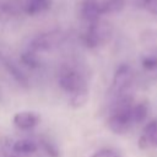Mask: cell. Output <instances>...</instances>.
<instances>
[{"instance_id":"19","label":"cell","mask_w":157,"mask_h":157,"mask_svg":"<svg viewBox=\"0 0 157 157\" xmlns=\"http://www.w3.org/2000/svg\"><path fill=\"white\" fill-rule=\"evenodd\" d=\"M91 157H120V156L118 155V152H115L112 148H103L94 152Z\"/></svg>"},{"instance_id":"15","label":"cell","mask_w":157,"mask_h":157,"mask_svg":"<svg viewBox=\"0 0 157 157\" xmlns=\"http://www.w3.org/2000/svg\"><path fill=\"white\" fill-rule=\"evenodd\" d=\"M88 97H90L88 91H82V92L75 93L69 97V104L72 109H80L87 103Z\"/></svg>"},{"instance_id":"11","label":"cell","mask_w":157,"mask_h":157,"mask_svg":"<svg viewBox=\"0 0 157 157\" xmlns=\"http://www.w3.org/2000/svg\"><path fill=\"white\" fill-rule=\"evenodd\" d=\"M102 15H113L123 11L126 0H99Z\"/></svg>"},{"instance_id":"14","label":"cell","mask_w":157,"mask_h":157,"mask_svg":"<svg viewBox=\"0 0 157 157\" xmlns=\"http://www.w3.org/2000/svg\"><path fill=\"white\" fill-rule=\"evenodd\" d=\"M38 144H39V148H42L48 157H60V152L56 144L49 140L48 137H40Z\"/></svg>"},{"instance_id":"4","label":"cell","mask_w":157,"mask_h":157,"mask_svg":"<svg viewBox=\"0 0 157 157\" xmlns=\"http://www.w3.org/2000/svg\"><path fill=\"white\" fill-rule=\"evenodd\" d=\"M67 37H69L67 32H65L60 28L45 31V32L37 34L34 38H32L27 49H29L37 54L48 52V50H53V49L60 47L67 39Z\"/></svg>"},{"instance_id":"13","label":"cell","mask_w":157,"mask_h":157,"mask_svg":"<svg viewBox=\"0 0 157 157\" xmlns=\"http://www.w3.org/2000/svg\"><path fill=\"white\" fill-rule=\"evenodd\" d=\"M38 55H39V54H37V53H34V52H32V50H29V49H26V50L21 54L20 60H21V63H22L25 66H27L28 69L36 70V69H39V67L42 66V63H40V59H39Z\"/></svg>"},{"instance_id":"6","label":"cell","mask_w":157,"mask_h":157,"mask_svg":"<svg viewBox=\"0 0 157 157\" xmlns=\"http://www.w3.org/2000/svg\"><path fill=\"white\" fill-rule=\"evenodd\" d=\"M99 0H81L78 4V17L86 25L97 22L102 18Z\"/></svg>"},{"instance_id":"1","label":"cell","mask_w":157,"mask_h":157,"mask_svg":"<svg viewBox=\"0 0 157 157\" xmlns=\"http://www.w3.org/2000/svg\"><path fill=\"white\" fill-rule=\"evenodd\" d=\"M134 105V98L131 94L120 96L113 98L107 125L109 130L115 135H123L130 130L134 125L131 120V108Z\"/></svg>"},{"instance_id":"3","label":"cell","mask_w":157,"mask_h":157,"mask_svg":"<svg viewBox=\"0 0 157 157\" xmlns=\"http://www.w3.org/2000/svg\"><path fill=\"white\" fill-rule=\"evenodd\" d=\"M113 33L112 25L101 18L97 22L86 25L85 31L81 34V42L82 44L88 49H96L103 44H105Z\"/></svg>"},{"instance_id":"9","label":"cell","mask_w":157,"mask_h":157,"mask_svg":"<svg viewBox=\"0 0 157 157\" xmlns=\"http://www.w3.org/2000/svg\"><path fill=\"white\" fill-rule=\"evenodd\" d=\"M137 144L141 150L157 147V119L151 120L144 126L142 134L140 135Z\"/></svg>"},{"instance_id":"7","label":"cell","mask_w":157,"mask_h":157,"mask_svg":"<svg viewBox=\"0 0 157 157\" xmlns=\"http://www.w3.org/2000/svg\"><path fill=\"white\" fill-rule=\"evenodd\" d=\"M39 121H40V115L33 110L17 112L12 118L13 125L18 130H22V131H29L34 129L39 124Z\"/></svg>"},{"instance_id":"5","label":"cell","mask_w":157,"mask_h":157,"mask_svg":"<svg viewBox=\"0 0 157 157\" xmlns=\"http://www.w3.org/2000/svg\"><path fill=\"white\" fill-rule=\"evenodd\" d=\"M134 82V71L128 64H121L114 72L112 86H110V94L113 98L131 94L130 88Z\"/></svg>"},{"instance_id":"2","label":"cell","mask_w":157,"mask_h":157,"mask_svg":"<svg viewBox=\"0 0 157 157\" xmlns=\"http://www.w3.org/2000/svg\"><path fill=\"white\" fill-rule=\"evenodd\" d=\"M56 80L61 91L67 93L69 97L82 91H88L85 74L72 63H64L59 67Z\"/></svg>"},{"instance_id":"10","label":"cell","mask_w":157,"mask_h":157,"mask_svg":"<svg viewBox=\"0 0 157 157\" xmlns=\"http://www.w3.org/2000/svg\"><path fill=\"white\" fill-rule=\"evenodd\" d=\"M12 150L20 156L32 155L39 150V144L33 139H18L12 142Z\"/></svg>"},{"instance_id":"18","label":"cell","mask_w":157,"mask_h":157,"mask_svg":"<svg viewBox=\"0 0 157 157\" xmlns=\"http://www.w3.org/2000/svg\"><path fill=\"white\" fill-rule=\"evenodd\" d=\"M141 6L146 11L157 16V0H141Z\"/></svg>"},{"instance_id":"12","label":"cell","mask_w":157,"mask_h":157,"mask_svg":"<svg viewBox=\"0 0 157 157\" xmlns=\"http://www.w3.org/2000/svg\"><path fill=\"white\" fill-rule=\"evenodd\" d=\"M148 115V104L146 102H140L131 108V120L132 124H141L146 120Z\"/></svg>"},{"instance_id":"8","label":"cell","mask_w":157,"mask_h":157,"mask_svg":"<svg viewBox=\"0 0 157 157\" xmlns=\"http://www.w3.org/2000/svg\"><path fill=\"white\" fill-rule=\"evenodd\" d=\"M0 60H1V64L5 67V70L7 71V74H10V76L13 78V81L18 86H21L23 88H28L29 87L28 76L21 70V67L15 61H12L11 59H9L6 56H2V55H0Z\"/></svg>"},{"instance_id":"17","label":"cell","mask_w":157,"mask_h":157,"mask_svg":"<svg viewBox=\"0 0 157 157\" xmlns=\"http://www.w3.org/2000/svg\"><path fill=\"white\" fill-rule=\"evenodd\" d=\"M141 65L145 70L152 71L157 69V55H147L144 56L141 60Z\"/></svg>"},{"instance_id":"16","label":"cell","mask_w":157,"mask_h":157,"mask_svg":"<svg viewBox=\"0 0 157 157\" xmlns=\"http://www.w3.org/2000/svg\"><path fill=\"white\" fill-rule=\"evenodd\" d=\"M0 151L2 157H21L18 153H16L12 150V142L9 137H2L0 142Z\"/></svg>"}]
</instances>
